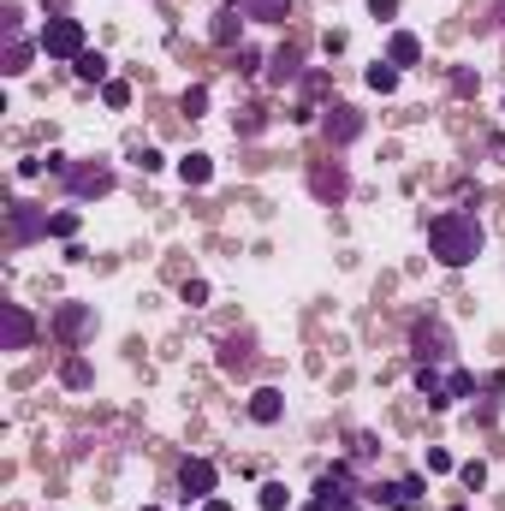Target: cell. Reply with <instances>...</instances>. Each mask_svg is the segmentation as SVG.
Segmentation results:
<instances>
[{
	"label": "cell",
	"mask_w": 505,
	"mask_h": 511,
	"mask_svg": "<svg viewBox=\"0 0 505 511\" xmlns=\"http://www.w3.org/2000/svg\"><path fill=\"white\" fill-rule=\"evenodd\" d=\"M481 250H488V232H481L476 214L446 209V214H434V220H429V256L440 268H470Z\"/></svg>",
	"instance_id": "obj_1"
},
{
	"label": "cell",
	"mask_w": 505,
	"mask_h": 511,
	"mask_svg": "<svg viewBox=\"0 0 505 511\" xmlns=\"http://www.w3.org/2000/svg\"><path fill=\"white\" fill-rule=\"evenodd\" d=\"M410 357H417V363H452V357H458L452 327H446L440 315H422V322H410Z\"/></svg>",
	"instance_id": "obj_2"
},
{
	"label": "cell",
	"mask_w": 505,
	"mask_h": 511,
	"mask_svg": "<svg viewBox=\"0 0 505 511\" xmlns=\"http://www.w3.org/2000/svg\"><path fill=\"white\" fill-rule=\"evenodd\" d=\"M66 190H72L77 202H101V197H114V185H119V173H114V161H72V173L60 179Z\"/></svg>",
	"instance_id": "obj_3"
},
{
	"label": "cell",
	"mask_w": 505,
	"mask_h": 511,
	"mask_svg": "<svg viewBox=\"0 0 505 511\" xmlns=\"http://www.w3.org/2000/svg\"><path fill=\"white\" fill-rule=\"evenodd\" d=\"M303 185H309V197H316L321 209H339V202L351 197V167H345L339 155H328V161H316L303 173Z\"/></svg>",
	"instance_id": "obj_4"
},
{
	"label": "cell",
	"mask_w": 505,
	"mask_h": 511,
	"mask_svg": "<svg viewBox=\"0 0 505 511\" xmlns=\"http://www.w3.org/2000/svg\"><path fill=\"white\" fill-rule=\"evenodd\" d=\"M96 327H101L96 303H60V310H54V322H48V333L60 339L66 351H77L84 339H96Z\"/></svg>",
	"instance_id": "obj_5"
},
{
	"label": "cell",
	"mask_w": 505,
	"mask_h": 511,
	"mask_svg": "<svg viewBox=\"0 0 505 511\" xmlns=\"http://www.w3.org/2000/svg\"><path fill=\"white\" fill-rule=\"evenodd\" d=\"M363 131H369L363 107H351V101H328V107H321V138H328V149H351Z\"/></svg>",
	"instance_id": "obj_6"
},
{
	"label": "cell",
	"mask_w": 505,
	"mask_h": 511,
	"mask_svg": "<svg viewBox=\"0 0 505 511\" xmlns=\"http://www.w3.org/2000/svg\"><path fill=\"white\" fill-rule=\"evenodd\" d=\"M42 238H48V209H36V202L18 197L13 209H6V244L30 250V244H42Z\"/></svg>",
	"instance_id": "obj_7"
},
{
	"label": "cell",
	"mask_w": 505,
	"mask_h": 511,
	"mask_svg": "<svg viewBox=\"0 0 505 511\" xmlns=\"http://www.w3.org/2000/svg\"><path fill=\"white\" fill-rule=\"evenodd\" d=\"M36 42H42L48 60H77V54H84V25L60 13V18H48V25L36 30Z\"/></svg>",
	"instance_id": "obj_8"
},
{
	"label": "cell",
	"mask_w": 505,
	"mask_h": 511,
	"mask_svg": "<svg viewBox=\"0 0 505 511\" xmlns=\"http://www.w3.org/2000/svg\"><path fill=\"white\" fill-rule=\"evenodd\" d=\"M36 345V315L25 303H0V351H30Z\"/></svg>",
	"instance_id": "obj_9"
},
{
	"label": "cell",
	"mask_w": 505,
	"mask_h": 511,
	"mask_svg": "<svg viewBox=\"0 0 505 511\" xmlns=\"http://www.w3.org/2000/svg\"><path fill=\"white\" fill-rule=\"evenodd\" d=\"M215 487H220V470L208 458H185V464H178V494H185V499H215Z\"/></svg>",
	"instance_id": "obj_10"
},
{
	"label": "cell",
	"mask_w": 505,
	"mask_h": 511,
	"mask_svg": "<svg viewBox=\"0 0 505 511\" xmlns=\"http://www.w3.org/2000/svg\"><path fill=\"white\" fill-rule=\"evenodd\" d=\"M244 411H250L256 428H274V423H286V393H279V387H256Z\"/></svg>",
	"instance_id": "obj_11"
},
{
	"label": "cell",
	"mask_w": 505,
	"mask_h": 511,
	"mask_svg": "<svg viewBox=\"0 0 505 511\" xmlns=\"http://www.w3.org/2000/svg\"><path fill=\"white\" fill-rule=\"evenodd\" d=\"M232 13H244L250 25H286L291 18V0H227Z\"/></svg>",
	"instance_id": "obj_12"
},
{
	"label": "cell",
	"mask_w": 505,
	"mask_h": 511,
	"mask_svg": "<svg viewBox=\"0 0 505 511\" xmlns=\"http://www.w3.org/2000/svg\"><path fill=\"white\" fill-rule=\"evenodd\" d=\"M244 25H250V18H244V13H232V6H220V13L208 18V42H215V48H238V42H244Z\"/></svg>",
	"instance_id": "obj_13"
},
{
	"label": "cell",
	"mask_w": 505,
	"mask_h": 511,
	"mask_svg": "<svg viewBox=\"0 0 505 511\" xmlns=\"http://www.w3.org/2000/svg\"><path fill=\"white\" fill-rule=\"evenodd\" d=\"M387 66H399V72H410V66H422V42L410 36V30H392L387 36V54H380Z\"/></svg>",
	"instance_id": "obj_14"
},
{
	"label": "cell",
	"mask_w": 505,
	"mask_h": 511,
	"mask_svg": "<svg viewBox=\"0 0 505 511\" xmlns=\"http://www.w3.org/2000/svg\"><path fill=\"white\" fill-rule=\"evenodd\" d=\"M42 54V42H25V36H6V54H0V72L6 77H25L30 60Z\"/></svg>",
	"instance_id": "obj_15"
},
{
	"label": "cell",
	"mask_w": 505,
	"mask_h": 511,
	"mask_svg": "<svg viewBox=\"0 0 505 511\" xmlns=\"http://www.w3.org/2000/svg\"><path fill=\"white\" fill-rule=\"evenodd\" d=\"M298 77H303V54L298 48H274V54H268V84L286 89V84H298Z\"/></svg>",
	"instance_id": "obj_16"
},
{
	"label": "cell",
	"mask_w": 505,
	"mask_h": 511,
	"mask_svg": "<svg viewBox=\"0 0 505 511\" xmlns=\"http://www.w3.org/2000/svg\"><path fill=\"white\" fill-rule=\"evenodd\" d=\"M215 179V155H202V149H190V155H178V185H190V190H202Z\"/></svg>",
	"instance_id": "obj_17"
},
{
	"label": "cell",
	"mask_w": 505,
	"mask_h": 511,
	"mask_svg": "<svg viewBox=\"0 0 505 511\" xmlns=\"http://www.w3.org/2000/svg\"><path fill=\"white\" fill-rule=\"evenodd\" d=\"M89 381H96V369H89V357H84V351H66V357H60V387L84 393Z\"/></svg>",
	"instance_id": "obj_18"
},
{
	"label": "cell",
	"mask_w": 505,
	"mask_h": 511,
	"mask_svg": "<svg viewBox=\"0 0 505 511\" xmlns=\"http://www.w3.org/2000/svg\"><path fill=\"white\" fill-rule=\"evenodd\" d=\"M72 72L84 77V84H107V54H101V48H84L72 60Z\"/></svg>",
	"instance_id": "obj_19"
},
{
	"label": "cell",
	"mask_w": 505,
	"mask_h": 511,
	"mask_svg": "<svg viewBox=\"0 0 505 511\" xmlns=\"http://www.w3.org/2000/svg\"><path fill=\"white\" fill-rule=\"evenodd\" d=\"M363 84H369V89H375V96H392V89H399V66H387V60H375V66H369V72H363Z\"/></svg>",
	"instance_id": "obj_20"
},
{
	"label": "cell",
	"mask_w": 505,
	"mask_h": 511,
	"mask_svg": "<svg viewBox=\"0 0 505 511\" xmlns=\"http://www.w3.org/2000/svg\"><path fill=\"white\" fill-rule=\"evenodd\" d=\"M256 506L262 511H291V487L286 482H262L256 487Z\"/></svg>",
	"instance_id": "obj_21"
},
{
	"label": "cell",
	"mask_w": 505,
	"mask_h": 511,
	"mask_svg": "<svg viewBox=\"0 0 505 511\" xmlns=\"http://www.w3.org/2000/svg\"><path fill=\"white\" fill-rule=\"evenodd\" d=\"M232 131H238V138H262V131H268V113L262 107H238V113H232Z\"/></svg>",
	"instance_id": "obj_22"
},
{
	"label": "cell",
	"mask_w": 505,
	"mask_h": 511,
	"mask_svg": "<svg viewBox=\"0 0 505 511\" xmlns=\"http://www.w3.org/2000/svg\"><path fill=\"white\" fill-rule=\"evenodd\" d=\"M208 101H215V96H208V84H190L185 96H178V113H185V119H202V113H208Z\"/></svg>",
	"instance_id": "obj_23"
},
{
	"label": "cell",
	"mask_w": 505,
	"mask_h": 511,
	"mask_svg": "<svg viewBox=\"0 0 505 511\" xmlns=\"http://www.w3.org/2000/svg\"><path fill=\"white\" fill-rule=\"evenodd\" d=\"M458 399H476V374H470V369L446 374V404H458Z\"/></svg>",
	"instance_id": "obj_24"
},
{
	"label": "cell",
	"mask_w": 505,
	"mask_h": 511,
	"mask_svg": "<svg viewBox=\"0 0 505 511\" xmlns=\"http://www.w3.org/2000/svg\"><path fill=\"white\" fill-rule=\"evenodd\" d=\"M244 363H250V339H227V345H220V369L238 374Z\"/></svg>",
	"instance_id": "obj_25"
},
{
	"label": "cell",
	"mask_w": 505,
	"mask_h": 511,
	"mask_svg": "<svg viewBox=\"0 0 505 511\" xmlns=\"http://www.w3.org/2000/svg\"><path fill=\"white\" fill-rule=\"evenodd\" d=\"M101 101H107V107H114V113H126V107H131V84H119V77H107V84H101Z\"/></svg>",
	"instance_id": "obj_26"
},
{
	"label": "cell",
	"mask_w": 505,
	"mask_h": 511,
	"mask_svg": "<svg viewBox=\"0 0 505 511\" xmlns=\"http://www.w3.org/2000/svg\"><path fill=\"white\" fill-rule=\"evenodd\" d=\"M48 238H77V209L48 214Z\"/></svg>",
	"instance_id": "obj_27"
},
{
	"label": "cell",
	"mask_w": 505,
	"mask_h": 511,
	"mask_svg": "<svg viewBox=\"0 0 505 511\" xmlns=\"http://www.w3.org/2000/svg\"><path fill=\"white\" fill-rule=\"evenodd\" d=\"M458 482L470 487V494H476V487H488V464L481 458H470V464H458Z\"/></svg>",
	"instance_id": "obj_28"
},
{
	"label": "cell",
	"mask_w": 505,
	"mask_h": 511,
	"mask_svg": "<svg viewBox=\"0 0 505 511\" xmlns=\"http://www.w3.org/2000/svg\"><path fill=\"white\" fill-rule=\"evenodd\" d=\"M208 280H185V286H178V303H190V310H202V303H208Z\"/></svg>",
	"instance_id": "obj_29"
},
{
	"label": "cell",
	"mask_w": 505,
	"mask_h": 511,
	"mask_svg": "<svg viewBox=\"0 0 505 511\" xmlns=\"http://www.w3.org/2000/svg\"><path fill=\"white\" fill-rule=\"evenodd\" d=\"M18 25H25V0H0V30L18 36Z\"/></svg>",
	"instance_id": "obj_30"
},
{
	"label": "cell",
	"mask_w": 505,
	"mask_h": 511,
	"mask_svg": "<svg viewBox=\"0 0 505 511\" xmlns=\"http://www.w3.org/2000/svg\"><path fill=\"white\" fill-rule=\"evenodd\" d=\"M232 66H238L244 77H256V72H268V54H256V48H238V54H232Z\"/></svg>",
	"instance_id": "obj_31"
},
{
	"label": "cell",
	"mask_w": 505,
	"mask_h": 511,
	"mask_svg": "<svg viewBox=\"0 0 505 511\" xmlns=\"http://www.w3.org/2000/svg\"><path fill=\"white\" fill-rule=\"evenodd\" d=\"M476 89H481V77L470 72V66H458V72H452V96H476Z\"/></svg>",
	"instance_id": "obj_32"
},
{
	"label": "cell",
	"mask_w": 505,
	"mask_h": 511,
	"mask_svg": "<svg viewBox=\"0 0 505 511\" xmlns=\"http://www.w3.org/2000/svg\"><path fill=\"white\" fill-rule=\"evenodd\" d=\"M375 452H380V440L369 434V428H357V434H351V458H375Z\"/></svg>",
	"instance_id": "obj_33"
},
{
	"label": "cell",
	"mask_w": 505,
	"mask_h": 511,
	"mask_svg": "<svg viewBox=\"0 0 505 511\" xmlns=\"http://www.w3.org/2000/svg\"><path fill=\"white\" fill-rule=\"evenodd\" d=\"M399 6H404V0H369V18H375V25H392Z\"/></svg>",
	"instance_id": "obj_34"
},
{
	"label": "cell",
	"mask_w": 505,
	"mask_h": 511,
	"mask_svg": "<svg viewBox=\"0 0 505 511\" xmlns=\"http://www.w3.org/2000/svg\"><path fill=\"white\" fill-rule=\"evenodd\" d=\"M137 167H143V173H161V167H167V155H161V149H149V143H143V149H137Z\"/></svg>",
	"instance_id": "obj_35"
},
{
	"label": "cell",
	"mask_w": 505,
	"mask_h": 511,
	"mask_svg": "<svg viewBox=\"0 0 505 511\" xmlns=\"http://www.w3.org/2000/svg\"><path fill=\"white\" fill-rule=\"evenodd\" d=\"M422 464H429V475H446V470H452V452H440V446H434Z\"/></svg>",
	"instance_id": "obj_36"
},
{
	"label": "cell",
	"mask_w": 505,
	"mask_h": 511,
	"mask_svg": "<svg viewBox=\"0 0 505 511\" xmlns=\"http://www.w3.org/2000/svg\"><path fill=\"white\" fill-rule=\"evenodd\" d=\"M488 155H493V167H505V131H493V138H488Z\"/></svg>",
	"instance_id": "obj_37"
},
{
	"label": "cell",
	"mask_w": 505,
	"mask_h": 511,
	"mask_svg": "<svg viewBox=\"0 0 505 511\" xmlns=\"http://www.w3.org/2000/svg\"><path fill=\"white\" fill-rule=\"evenodd\" d=\"M202 511H232V506H227V499L215 494V499H202Z\"/></svg>",
	"instance_id": "obj_38"
},
{
	"label": "cell",
	"mask_w": 505,
	"mask_h": 511,
	"mask_svg": "<svg viewBox=\"0 0 505 511\" xmlns=\"http://www.w3.org/2000/svg\"><path fill=\"white\" fill-rule=\"evenodd\" d=\"M339 511H357V499H351V506H339Z\"/></svg>",
	"instance_id": "obj_39"
},
{
	"label": "cell",
	"mask_w": 505,
	"mask_h": 511,
	"mask_svg": "<svg viewBox=\"0 0 505 511\" xmlns=\"http://www.w3.org/2000/svg\"><path fill=\"white\" fill-rule=\"evenodd\" d=\"M143 511H155V506H143Z\"/></svg>",
	"instance_id": "obj_40"
},
{
	"label": "cell",
	"mask_w": 505,
	"mask_h": 511,
	"mask_svg": "<svg viewBox=\"0 0 505 511\" xmlns=\"http://www.w3.org/2000/svg\"><path fill=\"white\" fill-rule=\"evenodd\" d=\"M316 511H321V506H316Z\"/></svg>",
	"instance_id": "obj_41"
}]
</instances>
